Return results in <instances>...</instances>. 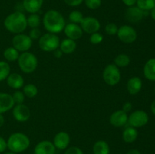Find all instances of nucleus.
I'll use <instances>...</instances> for the list:
<instances>
[{
	"label": "nucleus",
	"instance_id": "nucleus-1",
	"mask_svg": "<svg viewBox=\"0 0 155 154\" xmlns=\"http://www.w3.org/2000/svg\"><path fill=\"white\" fill-rule=\"evenodd\" d=\"M43 27L48 33L58 34L64 31L66 22L63 15L56 10H48L45 12L42 19Z\"/></svg>",
	"mask_w": 155,
	"mask_h": 154
},
{
	"label": "nucleus",
	"instance_id": "nucleus-2",
	"mask_svg": "<svg viewBox=\"0 0 155 154\" xmlns=\"http://www.w3.org/2000/svg\"><path fill=\"white\" fill-rule=\"evenodd\" d=\"M4 26L6 30L12 33H23L27 27V17L22 11H15L10 14L4 21Z\"/></svg>",
	"mask_w": 155,
	"mask_h": 154
},
{
	"label": "nucleus",
	"instance_id": "nucleus-3",
	"mask_svg": "<svg viewBox=\"0 0 155 154\" xmlns=\"http://www.w3.org/2000/svg\"><path fill=\"white\" fill-rule=\"evenodd\" d=\"M30 140L28 136L21 132H15L9 136L7 140V147L15 153L22 152L30 146Z\"/></svg>",
	"mask_w": 155,
	"mask_h": 154
},
{
	"label": "nucleus",
	"instance_id": "nucleus-4",
	"mask_svg": "<svg viewBox=\"0 0 155 154\" xmlns=\"http://www.w3.org/2000/svg\"><path fill=\"white\" fill-rule=\"evenodd\" d=\"M18 63L20 69L27 74L34 72L38 66L37 57L30 51L21 53L18 59Z\"/></svg>",
	"mask_w": 155,
	"mask_h": 154
},
{
	"label": "nucleus",
	"instance_id": "nucleus-5",
	"mask_svg": "<svg viewBox=\"0 0 155 154\" xmlns=\"http://www.w3.org/2000/svg\"><path fill=\"white\" fill-rule=\"evenodd\" d=\"M60 39L56 34L51 33H45L39 39V47L45 52H53L59 48Z\"/></svg>",
	"mask_w": 155,
	"mask_h": 154
},
{
	"label": "nucleus",
	"instance_id": "nucleus-6",
	"mask_svg": "<svg viewBox=\"0 0 155 154\" xmlns=\"http://www.w3.org/2000/svg\"><path fill=\"white\" fill-rule=\"evenodd\" d=\"M102 76L106 84L110 86L116 85L121 79L120 68L117 67L114 63H110L104 67Z\"/></svg>",
	"mask_w": 155,
	"mask_h": 154
},
{
	"label": "nucleus",
	"instance_id": "nucleus-7",
	"mask_svg": "<svg viewBox=\"0 0 155 154\" xmlns=\"http://www.w3.org/2000/svg\"><path fill=\"white\" fill-rule=\"evenodd\" d=\"M33 40L30 39L28 35L24 33L16 34L12 39V45L15 49L19 52H25L28 51L32 47Z\"/></svg>",
	"mask_w": 155,
	"mask_h": 154
},
{
	"label": "nucleus",
	"instance_id": "nucleus-8",
	"mask_svg": "<svg viewBox=\"0 0 155 154\" xmlns=\"http://www.w3.org/2000/svg\"><path fill=\"white\" fill-rule=\"evenodd\" d=\"M118 39L125 44L133 43L137 39V32L130 25H123L118 29L117 33Z\"/></svg>",
	"mask_w": 155,
	"mask_h": 154
},
{
	"label": "nucleus",
	"instance_id": "nucleus-9",
	"mask_svg": "<svg viewBox=\"0 0 155 154\" xmlns=\"http://www.w3.org/2000/svg\"><path fill=\"white\" fill-rule=\"evenodd\" d=\"M149 120L148 113L144 110H136L128 116V123L133 128H141L147 125Z\"/></svg>",
	"mask_w": 155,
	"mask_h": 154
},
{
	"label": "nucleus",
	"instance_id": "nucleus-10",
	"mask_svg": "<svg viewBox=\"0 0 155 154\" xmlns=\"http://www.w3.org/2000/svg\"><path fill=\"white\" fill-rule=\"evenodd\" d=\"M80 27L83 32L88 34H92L98 32L101 28V24L97 18L93 17H86L83 18V21L80 23Z\"/></svg>",
	"mask_w": 155,
	"mask_h": 154
},
{
	"label": "nucleus",
	"instance_id": "nucleus-11",
	"mask_svg": "<svg viewBox=\"0 0 155 154\" xmlns=\"http://www.w3.org/2000/svg\"><path fill=\"white\" fill-rule=\"evenodd\" d=\"M12 114L16 121L19 122H25L30 118V110L24 104H16L13 107Z\"/></svg>",
	"mask_w": 155,
	"mask_h": 154
},
{
	"label": "nucleus",
	"instance_id": "nucleus-12",
	"mask_svg": "<svg viewBox=\"0 0 155 154\" xmlns=\"http://www.w3.org/2000/svg\"><path fill=\"white\" fill-rule=\"evenodd\" d=\"M145 12L146 11L141 10L137 6H131L126 10L125 18L129 22L136 24L143 19Z\"/></svg>",
	"mask_w": 155,
	"mask_h": 154
},
{
	"label": "nucleus",
	"instance_id": "nucleus-13",
	"mask_svg": "<svg viewBox=\"0 0 155 154\" xmlns=\"http://www.w3.org/2000/svg\"><path fill=\"white\" fill-rule=\"evenodd\" d=\"M109 120L114 127H123L128 122V114L123 110H118L111 113Z\"/></svg>",
	"mask_w": 155,
	"mask_h": 154
},
{
	"label": "nucleus",
	"instance_id": "nucleus-14",
	"mask_svg": "<svg viewBox=\"0 0 155 154\" xmlns=\"http://www.w3.org/2000/svg\"><path fill=\"white\" fill-rule=\"evenodd\" d=\"M64 32L68 39H73L74 41L80 39L83 33L81 27L77 24H74V23L66 24L64 29Z\"/></svg>",
	"mask_w": 155,
	"mask_h": 154
},
{
	"label": "nucleus",
	"instance_id": "nucleus-15",
	"mask_svg": "<svg viewBox=\"0 0 155 154\" xmlns=\"http://www.w3.org/2000/svg\"><path fill=\"white\" fill-rule=\"evenodd\" d=\"M71 142V137L69 134L65 131H59L55 134L53 140V144L56 149H65L69 146Z\"/></svg>",
	"mask_w": 155,
	"mask_h": 154
},
{
	"label": "nucleus",
	"instance_id": "nucleus-16",
	"mask_svg": "<svg viewBox=\"0 0 155 154\" xmlns=\"http://www.w3.org/2000/svg\"><path fill=\"white\" fill-rule=\"evenodd\" d=\"M55 151V146L49 140H42L34 148V154H54Z\"/></svg>",
	"mask_w": 155,
	"mask_h": 154
},
{
	"label": "nucleus",
	"instance_id": "nucleus-17",
	"mask_svg": "<svg viewBox=\"0 0 155 154\" xmlns=\"http://www.w3.org/2000/svg\"><path fill=\"white\" fill-rule=\"evenodd\" d=\"M15 105L13 98L10 94L0 92V114L10 110Z\"/></svg>",
	"mask_w": 155,
	"mask_h": 154
},
{
	"label": "nucleus",
	"instance_id": "nucleus-18",
	"mask_svg": "<svg viewBox=\"0 0 155 154\" xmlns=\"http://www.w3.org/2000/svg\"><path fill=\"white\" fill-rule=\"evenodd\" d=\"M44 0H23V7L30 14L37 13L42 8Z\"/></svg>",
	"mask_w": 155,
	"mask_h": 154
},
{
	"label": "nucleus",
	"instance_id": "nucleus-19",
	"mask_svg": "<svg viewBox=\"0 0 155 154\" xmlns=\"http://www.w3.org/2000/svg\"><path fill=\"white\" fill-rule=\"evenodd\" d=\"M142 88V81L139 77L133 76L127 82V88L129 93L132 95H136L141 91Z\"/></svg>",
	"mask_w": 155,
	"mask_h": 154
},
{
	"label": "nucleus",
	"instance_id": "nucleus-20",
	"mask_svg": "<svg viewBox=\"0 0 155 154\" xmlns=\"http://www.w3.org/2000/svg\"><path fill=\"white\" fill-rule=\"evenodd\" d=\"M8 85L13 89H20L23 88L24 85V79L22 75L19 73L13 72L10 73V75L6 79Z\"/></svg>",
	"mask_w": 155,
	"mask_h": 154
},
{
	"label": "nucleus",
	"instance_id": "nucleus-21",
	"mask_svg": "<svg viewBox=\"0 0 155 154\" xmlns=\"http://www.w3.org/2000/svg\"><path fill=\"white\" fill-rule=\"evenodd\" d=\"M143 72L147 79L155 82V58L149 59L145 63Z\"/></svg>",
	"mask_w": 155,
	"mask_h": 154
},
{
	"label": "nucleus",
	"instance_id": "nucleus-22",
	"mask_svg": "<svg viewBox=\"0 0 155 154\" xmlns=\"http://www.w3.org/2000/svg\"><path fill=\"white\" fill-rule=\"evenodd\" d=\"M59 48L61 50L63 54H72L73 52L75 51L76 48H77V42H76V41L73 40V39L67 38V39H63L60 42Z\"/></svg>",
	"mask_w": 155,
	"mask_h": 154
},
{
	"label": "nucleus",
	"instance_id": "nucleus-23",
	"mask_svg": "<svg viewBox=\"0 0 155 154\" xmlns=\"http://www.w3.org/2000/svg\"><path fill=\"white\" fill-rule=\"evenodd\" d=\"M138 135H139V133H138L137 129L136 128L130 126L126 128L124 131H123L122 137L124 142L131 143L136 141L138 137Z\"/></svg>",
	"mask_w": 155,
	"mask_h": 154
},
{
	"label": "nucleus",
	"instance_id": "nucleus-24",
	"mask_svg": "<svg viewBox=\"0 0 155 154\" xmlns=\"http://www.w3.org/2000/svg\"><path fill=\"white\" fill-rule=\"evenodd\" d=\"M94 154H110V146L105 140H98L92 147Z\"/></svg>",
	"mask_w": 155,
	"mask_h": 154
},
{
	"label": "nucleus",
	"instance_id": "nucleus-25",
	"mask_svg": "<svg viewBox=\"0 0 155 154\" xmlns=\"http://www.w3.org/2000/svg\"><path fill=\"white\" fill-rule=\"evenodd\" d=\"M19 55V51L15 49L14 47H8L5 50L3 53L5 59L9 62H15L18 60Z\"/></svg>",
	"mask_w": 155,
	"mask_h": 154
},
{
	"label": "nucleus",
	"instance_id": "nucleus-26",
	"mask_svg": "<svg viewBox=\"0 0 155 154\" xmlns=\"http://www.w3.org/2000/svg\"><path fill=\"white\" fill-rule=\"evenodd\" d=\"M130 57L126 54H120L114 58V64L119 68L127 67L130 63Z\"/></svg>",
	"mask_w": 155,
	"mask_h": 154
},
{
	"label": "nucleus",
	"instance_id": "nucleus-27",
	"mask_svg": "<svg viewBox=\"0 0 155 154\" xmlns=\"http://www.w3.org/2000/svg\"><path fill=\"white\" fill-rule=\"evenodd\" d=\"M23 93L27 98H35L38 94V88L35 85L32 84V83H28L23 87Z\"/></svg>",
	"mask_w": 155,
	"mask_h": 154
},
{
	"label": "nucleus",
	"instance_id": "nucleus-28",
	"mask_svg": "<svg viewBox=\"0 0 155 154\" xmlns=\"http://www.w3.org/2000/svg\"><path fill=\"white\" fill-rule=\"evenodd\" d=\"M137 7L144 11H148L155 8V0H137Z\"/></svg>",
	"mask_w": 155,
	"mask_h": 154
},
{
	"label": "nucleus",
	"instance_id": "nucleus-29",
	"mask_svg": "<svg viewBox=\"0 0 155 154\" xmlns=\"http://www.w3.org/2000/svg\"><path fill=\"white\" fill-rule=\"evenodd\" d=\"M27 27H30L31 29L38 28L41 23L40 17L36 13L30 14V16L27 18Z\"/></svg>",
	"mask_w": 155,
	"mask_h": 154
},
{
	"label": "nucleus",
	"instance_id": "nucleus-30",
	"mask_svg": "<svg viewBox=\"0 0 155 154\" xmlns=\"http://www.w3.org/2000/svg\"><path fill=\"white\" fill-rule=\"evenodd\" d=\"M11 73L10 65L5 61H0V82L4 81Z\"/></svg>",
	"mask_w": 155,
	"mask_h": 154
},
{
	"label": "nucleus",
	"instance_id": "nucleus-31",
	"mask_svg": "<svg viewBox=\"0 0 155 154\" xmlns=\"http://www.w3.org/2000/svg\"><path fill=\"white\" fill-rule=\"evenodd\" d=\"M69 21L74 24H80L83 19V15L80 11L74 10L69 14Z\"/></svg>",
	"mask_w": 155,
	"mask_h": 154
},
{
	"label": "nucleus",
	"instance_id": "nucleus-32",
	"mask_svg": "<svg viewBox=\"0 0 155 154\" xmlns=\"http://www.w3.org/2000/svg\"><path fill=\"white\" fill-rule=\"evenodd\" d=\"M15 104H24V99H25V95L21 91H16L12 95Z\"/></svg>",
	"mask_w": 155,
	"mask_h": 154
},
{
	"label": "nucleus",
	"instance_id": "nucleus-33",
	"mask_svg": "<svg viewBox=\"0 0 155 154\" xmlns=\"http://www.w3.org/2000/svg\"><path fill=\"white\" fill-rule=\"evenodd\" d=\"M118 29L119 27L117 26V24H114V23H109L105 26L104 31L109 36H115L117 33Z\"/></svg>",
	"mask_w": 155,
	"mask_h": 154
},
{
	"label": "nucleus",
	"instance_id": "nucleus-34",
	"mask_svg": "<svg viewBox=\"0 0 155 154\" xmlns=\"http://www.w3.org/2000/svg\"><path fill=\"white\" fill-rule=\"evenodd\" d=\"M102 35L99 33L98 32L94 33L92 34H90V37H89V42L92 44V45H98V44L101 43L103 41Z\"/></svg>",
	"mask_w": 155,
	"mask_h": 154
},
{
	"label": "nucleus",
	"instance_id": "nucleus-35",
	"mask_svg": "<svg viewBox=\"0 0 155 154\" xmlns=\"http://www.w3.org/2000/svg\"><path fill=\"white\" fill-rule=\"evenodd\" d=\"M86 7L92 10H95L101 5V0H84Z\"/></svg>",
	"mask_w": 155,
	"mask_h": 154
},
{
	"label": "nucleus",
	"instance_id": "nucleus-36",
	"mask_svg": "<svg viewBox=\"0 0 155 154\" xmlns=\"http://www.w3.org/2000/svg\"><path fill=\"white\" fill-rule=\"evenodd\" d=\"M32 40L39 39L41 37V31L39 28H33L30 31V34L28 35Z\"/></svg>",
	"mask_w": 155,
	"mask_h": 154
},
{
	"label": "nucleus",
	"instance_id": "nucleus-37",
	"mask_svg": "<svg viewBox=\"0 0 155 154\" xmlns=\"http://www.w3.org/2000/svg\"><path fill=\"white\" fill-rule=\"evenodd\" d=\"M64 154H83V152L77 146H71L66 149Z\"/></svg>",
	"mask_w": 155,
	"mask_h": 154
},
{
	"label": "nucleus",
	"instance_id": "nucleus-38",
	"mask_svg": "<svg viewBox=\"0 0 155 154\" xmlns=\"http://www.w3.org/2000/svg\"><path fill=\"white\" fill-rule=\"evenodd\" d=\"M65 3L68 5L71 6V7H76L81 5L84 2V0H64Z\"/></svg>",
	"mask_w": 155,
	"mask_h": 154
},
{
	"label": "nucleus",
	"instance_id": "nucleus-39",
	"mask_svg": "<svg viewBox=\"0 0 155 154\" xmlns=\"http://www.w3.org/2000/svg\"><path fill=\"white\" fill-rule=\"evenodd\" d=\"M7 148V141L0 136V152H5Z\"/></svg>",
	"mask_w": 155,
	"mask_h": 154
},
{
	"label": "nucleus",
	"instance_id": "nucleus-40",
	"mask_svg": "<svg viewBox=\"0 0 155 154\" xmlns=\"http://www.w3.org/2000/svg\"><path fill=\"white\" fill-rule=\"evenodd\" d=\"M133 109V104H132L131 102H126L125 104L123 105V109L122 110H124V112H126L127 113H128L129 112H130Z\"/></svg>",
	"mask_w": 155,
	"mask_h": 154
},
{
	"label": "nucleus",
	"instance_id": "nucleus-41",
	"mask_svg": "<svg viewBox=\"0 0 155 154\" xmlns=\"http://www.w3.org/2000/svg\"><path fill=\"white\" fill-rule=\"evenodd\" d=\"M124 5H126L128 7H131V6H134L136 4L137 0H122Z\"/></svg>",
	"mask_w": 155,
	"mask_h": 154
},
{
	"label": "nucleus",
	"instance_id": "nucleus-42",
	"mask_svg": "<svg viewBox=\"0 0 155 154\" xmlns=\"http://www.w3.org/2000/svg\"><path fill=\"white\" fill-rule=\"evenodd\" d=\"M53 54H54V57L59 59L62 57V55H63V52H62L60 48H57V49H55L53 51Z\"/></svg>",
	"mask_w": 155,
	"mask_h": 154
},
{
	"label": "nucleus",
	"instance_id": "nucleus-43",
	"mask_svg": "<svg viewBox=\"0 0 155 154\" xmlns=\"http://www.w3.org/2000/svg\"><path fill=\"white\" fill-rule=\"evenodd\" d=\"M127 154H141V152H139L138 149H130V150L129 151Z\"/></svg>",
	"mask_w": 155,
	"mask_h": 154
},
{
	"label": "nucleus",
	"instance_id": "nucleus-44",
	"mask_svg": "<svg viewBox=\"0 0 155 154\" xmlns=\"http://www.w3.org/2000/svg\"><path fill=\"white\" fill-rule=\"evenodd\" d=\"M5 123V118L2 114H0V128L4 125Z\"/></svg>",
	"mask_w": 155,
	"mask_h": 154
},
{
	"label": "nucleus",
	"instance_id": "nucleus-45",
	"mask_svg": "<svg viewBox=\"0 0 155 154\" xmlns=\"http://www.w3.org/2000/svg\"><path fill=\"white\" fill-rule=\"evenodd\" d=\"M151 110L153 114L155 116V101H153L151 104Z\"/></svg>",
	"mask_w": 155,
	"mask_h": 154
},
{
	"label": "nucleus",
	"instance_id": "nucleus-46",
	"mask_svg": "<svg viewBox=\"0 0 155 154\" xmlns=\"http://www.w3.org/2000/svg\"><path fill=\"white\" fill-rule=\"evenodd\" d=\"M151 17L154 21H155V8L151 10Z\"/></svg>",
	"mask_w": 155,
	"mask_h": 154
},
{
	"label": "nucleus",
	"instance_id": "nucleus-47",
	"mask_svg": "<svg viewBox=\"0 0 155 154\" xmlns=\"http://www.w3.org/2000/svg\"><path fill=\"white\" fill-rule=\"evenodd\" d=\"M5 154H16V153H15V152H7V153H5Z\"/></svg>",
	"mask_w": 155,
	"mask_h": 154
},
{
	"label": "nucleus",
	"instance_id": "nucleus-48",
	"mask_svg": "<svg viewBox=\"0 0 155 154\" xmlns=\"http://www.w3.org/2000/svg\"><path fill=\"white\" fill-rule=\"evenodd\" d=\"M154 93H155V87H154Z\"/></svg>",
	"mask_w": 155,
	"mask_h": 154
}]
</instances>
